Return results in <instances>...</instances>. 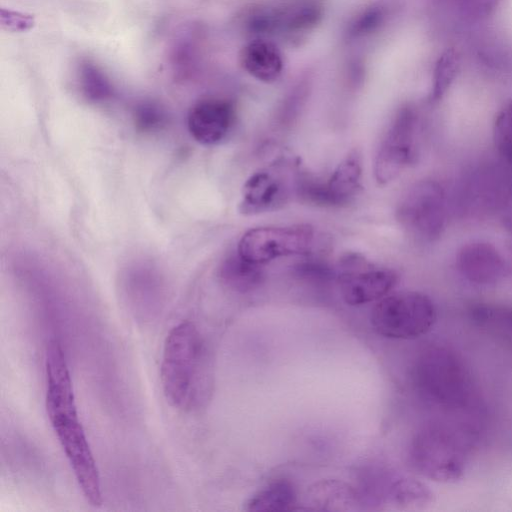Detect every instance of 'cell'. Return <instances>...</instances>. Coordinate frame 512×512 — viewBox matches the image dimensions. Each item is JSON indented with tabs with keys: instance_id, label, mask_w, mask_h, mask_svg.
Returning <instances> with one entry per match:
<instances>
[{
	"instance_id": "23",
	"label": "cell",
	"mask_w": 512,
	"mask_h": 512,
	"mask_svg": "<svg viewBox=\"0 0 512 512\" xmlns=\"http://www.w3.org/2000/svg\"><path fill=\"white\" fill-rule=\"evenodd\" d=\"M138 124L144 128H151L162 119L161 111L151 103L141 104L136 112Z\"/></svg>"
},
{
	"instance_id": "21",
	"label": "cell",
	"mask_w": 512,
	"mask_h": 512,
	"mask_svg": "<svg viewBox=\"0 0 512 512\" xmlns=\"http://www.w3.org/2000/svg\"><path fill=\"white\" fill-rule=\"evenodd\" d=\"M384 19V11L380 7L369 8L359 15L348 29L350 38H358L376 29Z\"/></svg>"
},
{
	"instance_id": "19",
	"label": "cell",
	"mask_w": 512,
	"mask_h": 512,
	"mask_svg": "<svg viewBox=\"0 0 512 512\" xmlns=\"http://www.w3.org/2000/svg\"><path fill=\"white\" fill-rule=\"evenodd\" d=\"M78 83L82 94L90 101L98 102L112 95V86L105 73L90 61L78 67Z\"/></svg>"
},
{
	"instance_id": "20",
	"label": "cell",
	"mask_w": 512,
	"mask_h": 512,
	"mask_svg": "<svg viewBox=\"0 0 512 512\" xmlns=\"http://www.w3.org/2000/svg\"><path fill=\"white\" fill-rule=\"evenodd\" d=\"M492 138L501 162L512 169V100L506 102L496 113Z\"/></svg>"
},
{
	"instance_id": "2",
	"label": "cell",
	"mask_w": 512,
	"mask_h": 512,
	"mask_svg": "<svg viewBox=\"0 0 512 512\" xmlns=\"http://www.w3.org/2000/svg\"><path fill=\"white\" fill-rule=\"evenodd\" d=\"M160 378L167 401L183 412H196L209 403L214 389L213 359L207 343L190 321L168 333Z\"/></svg>"
},
{
	"instance_id": "13",
	"label": "cell",
	"mask_w": 512,
	"mask_h": 512,
	"mask_svg": "<svg viewBox=\"0 0 512 512\" xmlns=\"http://www.w3.org/2000/svg\"><path fill=\"white\" fill-rule=\"evenodd\" d=\"M235 120L231 102L222 98H205L189 110L187 126L191 136L200 144L211 146L223 141Z\"/></svg>"
},
{
	"instance_id": "12",
	"label": "cell",
	"mask_w": 512,
	"mask_h": 512,
	"mask_svg": "<svg viewBox=\"0 0 512 512\" xmlns=\"http://www.w3.org/2000/svg\"><path fill=\"white\" fill-rule=\"evenodd\" d=\"M455 267L464 280L476 286H493L511 275L506 255L486 240L463 244L456 253Z\"/></svg>"
},
{
	"instance_id": "14",
	"label": "cell",
	"mask_w": 512,
	"mask_h": 512,
	"mask_svg": "<svg viewBox=\"0 0 512 512\" xmlns=\"http://www.w3.org/2000/svg\"><path fill=\"white\" fill-rule=\"evenodd\" d=\"M302 505L303 510L321 512L363 509L357 487L338 479H322L314 482L306 490Z\"/></svg>"
},
{
	"instance_id": "24",
	"label": "cell",
	"mask_w": 512,
	"mask_h": 512,
	"mask_svg": "<svg viewBox=\"0 0 512 512\" xmlns=\"http://www.w3.org/2000/svg\"><path fill=\"white\" fill-rule=\"evenodd\" d=\"M500 219L512 240V189L509 190L500 206Z\"/></svg>"
},
{
	"instance_id": "5",
	"label": "cell",
	"mask_w": 512,
	"mask_h": 512,
	"mask_svg": "<svg viewBox=\"0 0 512 512\" xmlns=\"http://www.w3.org/2000/svg\"><path fill=\"white\" fill-rule=\"evenodd\" d=\"M421 121L411 105L403 106L389 125L377 150L374 176L380 185L396 179L416 162L420 150Z\"/></svg>"
},
{
	"instance_id": "11",
	"label": "cell",
	"mask_w": 512,
	"mask_h": 512,
	"mask_svg": "<svg viewBox=\"0 0 512 512\" xmlns=\"http://www.w3.org/2000/svg\"><path fill=\"white\" fill-rule=\"evenodd\" d=\"M287 170V165L276 163L250 175L242 188L240 213L256 215L283 207L290 198L292 187L295 189V181L292 183Z\"/></svg>"
},
{
	"instance_id": "8",
	"label": "cell",
	"mask_w": 512,
	"mask_h": 512,
	"mask_svg": "<svg viewBox=\"0 0 512 512\" xmlns=\"http://www.w3.org/2000/svg\"><path fill=\"white\" fill-rule=\"evenodd\" d=\"M314 235L313 227L308 224L260 226L242 235L237 253L262 265L281 257L307 254L313 246Z\"/></svg>"
},
{
	"instance_id": "22",
	"label": "cell",
	"mask_w": 512,
	"mask_h": 512,
	"mask_svg": "<svg viewBox=\"0 0 512 512\" xmlns=\"http://www.w3.org/2000/svg\"><path fill=\"white\" fill-rule=\"evenodd\" d=\"M474 315L478 321L493 322L504 326V328L512 331V307L504 310H498L487 306L477 307Z\"/></svg>"
},
{
	"instance_id": "10",
	"label": "cell",
	"mask_w": 512,
	"mask_h": 512,
	"mask_svg": "<svg viewBox=\"0 0 512 512\" xmlns=\"http://www.w3.org/2000/svg\"><path fill=\"white\" fill-rule=\"evenodd\" d=\"M361 176V155L357 150H352L325 182L298 174L295 192L308 203L339 207L348 204L358 193L361 188Z\"/></svg>"
},
{
	"instance_id": "16",
	"label": "cell",
	"mask_w": 512,
	"mask_h": 512,
	"mask_svg": "<svg viewBox=\"0 0 512 512\" xmlns=\"http://www.w3.org/2000/svg\"><path fill=\"white\" fill-rule=\"evenodd\" d=\"M297 505L296 489L287 479H276L259 489L246 502L250 512H272L295 510Z\"/></svg>"
},
{
	"instance_id": "9",
	"label": "cell",
	"mask_w": 512,
	"mask_h": 512,
	"mask_svg": "<svg viewBox=\"0 0 512 512\" xmlns=\"http://www.w3.org/2000/svg\"><path fill=\"white\" fill-rule=\"evenodd\" d=\"M357 489L363 508L390 505L399 509H415L433 500V492L424 483L381 468L368 471Z\"/></svg>"
},
{
	"instance_id": "15",
	"label": "cell",
	"mask_w": 512,
	"mask_h": 512,
	"mask_svg": "<svg viewBox=\"0 0 512 512\" xmlns=\"http://www.w3.org/2000/svg\"><path fill=\"white\" fill-rule=\"evenodd\" d=\"M243 68L254 78L271 82L282 72L283 60L277 47L264 40H256L246 45L240 54Z\"/></svg>"
},
{
	"instance_id": "17",
	"label": "cell",
	"mask_w": 512,
	"mask_h": 512,
	"mask_svg": "<svg viewBox=\"0 0 512 512\" xmlns=\"http://www.w3.org/2000/svg\"><path fill=\"white\" fill-rule=\"evenodd\" d=\"M219 277L226 287L239 293L254 291L264 281L260 265L242 258L238 253L222 262Z\"/></svg>"
},
{
	"instance_id": "18",
	"label": "cell",
	"mask_w": 512,
	"mask_h": 512,
	"mask_svg": "<svg viewBox=\"0 0 512 512\" xmlns=\"http://www.w3.org/2000/svg\"><path fill=\"white\" fill-rule=\"evenodd\" d=\"M460 68V57L456 50H445L436 61L429 102H439L448 92L453 84Z\"/></svg>"
},
{
	"instance_id": "25",
	"label": "cell",
	"mask_w": 512,
	"mask_h": 512,
	"mask_svg": "<svg viewBox=\"0 0 512 512\" xmlns=\"http://www.w3.org/2000/svg\"><path fill=\"white\" fill-rule=\"evenodd\" d=\"M506 257L508 259V263L510 265L511 274H512V240L511 239H510V241L508 243Z\"/></svg>"
},
{
	"instance_id": "1",
	"label": "cell",
	"mask_w": 512,
	"mask_h": 512,
	"mask_svg": "<svg viewBox=\"0 0 512 512\" xmlns=\"http://www.w3.org/2000/svg\"><path fill=\"white\" fill-rule=\"evenodd\" d=\"M45 368L48 418L84 497L91 505L100 506L102 490L99 472L79 420L66 358L56 340L50 341L47 346Z\"/></svg>"
},
{
	"instance_id": "7",
	"label": "cell",
	"mask_w": 512,
	"mask_h": 512,
	"mask_svg": "<svg viewBox=\"0 0 512 512\" xmlns=\"http://www.w3.org/2000/svg\"><path fill=\"white\" fill-rule=\"evenodd\" d=\"M335 278L343 300L351 306L379 301L399 282V274L394 269L376 265L355 252L339 259Z\"/></svg>"
},
{
	"instance_id": "3",
	"label": "cell",
	"mask_w": 512,
	"mask_h": 512,
	"mask_svg": "<svg viewBox=\"0 0 512 512\" xmlns=\"http://www.w3.org/2000/svg\"><path fill=\"white\" fill-rule=\"evenodd\" d=\"M396 221L404 233L419 244L437 242L449 222V201L445 187L432 178L411 184L400 197Z\"/></svg>"
},
{
	"instance_id": "6",
	"label": "cell",
	"mask_w": 512,
	"mask_h": 512,
	"mask_svg": "<svg viewBox=\"0 0 512 512\" xmlns=\"http://www.w3.org/2000/svg\"><path fill=\"white\" fill-rule=\"evenodd\" d=\"M409 457L415 470L437 482L455 481L465 469V455L459 441L439 426L425 427L414 435Z\"/></svg>"
},
{
	"instance_id": "4",
	"label": "cell",
	"mask_w": 512,
	"mask_h": 512,
	"mask_svg": "<svg viewBox=\"0 0 512 512\" xmlns=\"http://www.w3.org/2000/svg\"><path fill=\"white\" fill-rule=\"evenodd\" d=\"M437 319L432 299L418 291H402L380 299L371 313L373 329L392 339L418 338L434 326Z\"/></svg>"
}]
</instances>
